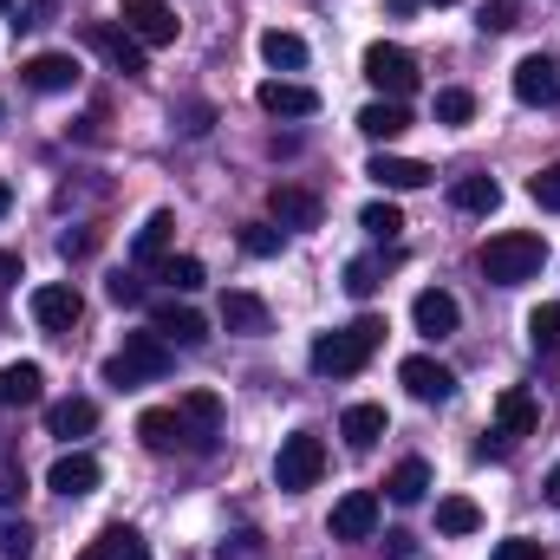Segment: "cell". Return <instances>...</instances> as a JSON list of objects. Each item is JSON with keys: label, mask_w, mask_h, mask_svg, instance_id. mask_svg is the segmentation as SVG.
I'll use <instances>...</instances> for the list:
<instances>
[{"label": "cell", "mask_w": 560, "mask_h": 560, "mask_svg": "<svg viewBox=\"0 0 560 560\" xmlns=\"http://www.w3.org/2000/svg\"><path fill=\"white\" fill-rule=\"evenodd\" d=\"M170 242H176V215H170V209H156V215L138 229V242H131V248H138L143 268H156V261L170 255Z\"/></svg>", "instance_id": "cell-27"}, {"label": "cell", "mask_w": 560, "mask_h": 560, "mask_svg": "<svg viewBox=\"0 0 560 560\" xmlns=\"http://www.w3.org/2000/svg\"><path fill=\"white\" fill-rule=\"evenodd\" d=\"M541 495H548V502H555V509H560V463H555V469H548V482H541Z\"/></svg>", "instance_id": "cell-47"}, {"label": "cell", "mask_w": 560, "mask_h": 560, "mask_svg": "<svg viewBox=\"0 0 560 560\" xmlns=\"http://www.w3.org/2000/svg\"><path fill=\"white\" fill-rule=\"evenodd\" d=\"M98 482H105V469H98V456H85V450H72V456H59V463L46 469V489H52V495H66V502L92 495Z\"/></svg>", "instance_id": "cell-10"}, {"label": "cell", "mask_w": 560, "mask_h": 560, "mask_svg": "<svg viewBox=\"0 0 560 560\" xmlns=\"http://www.w3.org/2000/svg\"><path fill=\"white\" fill-rule=\"evenodd\" d=\"M7 209H13V189H7V183H0V215H7Z\"/></svg>", "instance_id": "cell-49"}, {"label": "cell", "mask_w": 560, "mask_h": 560, "mask_svg": "<svg viewBox=\"0 0 560 560\" xmlns=\"http://www.w3.org/2000/svg\"><path fill=\"white\" fill-rule=\"evenodd\" d=\"M46 430L66 436V443H72V436H92V430H98V405H92V398H59V405H46Z\"/></svg>", "instance_id": "cell-24"}, {"label": "cell", "mask_w": 560, "mask_h": 560, "mask_svg": "<svg viewBox=\"0 0 560 560\" xmlns=\"http://www.w3.org/2000/svg\"><path fill=\"white\" fill-rule=\"evenodd\" d=\"M138 436H143V450H156V456H170V450H183V443H196V450H202V436L189 430L183 411H143Z\"/></svg>", "instance_id": "cell-15"}, {"label": "cell", "mask_w": 560, "mask_h": 560, "mask_svg": "<svg viewBox=\"0 0 560 560\" xmlns=\"http://www.w3.org/2000/svg\"><path fill=\"white\" fill-rule=\"evenodd\" d=\"M411 319H418L423 339H450V332H456V319H463V306H456V293H443V287H423L418 300H411Z\"/></svg>", "instance_id": "cell-17"}, {"label": "cell", "mask_w": 560, "mask_h": 560, "mask_svg": "<svg viewBox=\"0 0 560 560\" xmlns=\"http://www.w3.org/2000/svg\"><path fill=\"white\" fill-rule=\"evenodd\" d=\"M469 118H476V92H463V85L436 92V125H469Z\"/></svg>", "instance_id": "cell-35"}, {"label": "cell", "mask_w": 560, "mask_h": 560, "mask_svg": "<svg viewBox=\"0 0 560 560\" xmlns=\"http://www.w3.org/2000/svg\"><path fill=\"white\" fill-rule=\"evenodd\" d=\"M339 436H346L352 450H372V443L385 436V405H352V411L339 418Z\"/></svg>", "instance_id": "cell-29"}, {"label": "cell", "mask_w": 560, "mask_h": 560, "mask_svg": "<svg viewBox=\"0 0 560 560\" xmlns=\"http://www.w3.org/2000/svg\"><path fill=\"white\" fill-rule=\"evenodd\" d=\"M541 261H548V242L528 235V229H502V235H489V242L476 248V268L495 280V287H522V280H535L541 275Z\"/></svg>", "instance_id": "cell-2"}, {"label": "cell", "mask_w": 560, "mask_h": 560, "mask_svg": "<svg viewBox=\"0 0 560 560\" xmlns=\"http://www.w3.org/2000/svg\"><path fill=\"white\" fill-rule=\"evenodd\" d=\"M346 293H352V300H372V293H378V261H352V268H346Z\"/></svg>", "instance_id": "cell-39"}, {"label": "cell", "mask_w": 560, "mask_h": 560, "mask_svg": "<svg viewBox=\"0 0 560 560\" xmlns=\"http://www.w3.org/2000/svg\"><path fill=\"white\" fill-rule=\"evenodd\" d=\"M0 555L26 560V555H33V528H26V522H7V528H0Z\"/></svg>", "instance_id": "cell-41"}, {"label": "cell", "mask_w": 560, "mask_h": 560, "mask_svg": "<svg viewBox=\"0 0 560 560\" xmlns=\"http://www.w3.org/2000/svg\"><path fill=\"white\" fill-rule=\"evenodd\" d=\"M215 319L229 326V332H268V306H261V293H242V287H229L222 293V306H215Z\"/></svg>", "instance_id": "cell-22"}, {"label": "cell", "mask_w": 560, "mask_h": 560, "mask_svg": "<svg viewBox=\"0 0 560 560\" xmlns=\"http://www.w3.org/2000/svg\"><path fill=\"white\" fill-rule=\"evenodd\" d=\"M378 242H398L405 235V215H398V202H365V215H359Z\"/></svg>", "instance_id": "cell-36"}, {"label": "cell", "mask_w": 560, "mask_h": 560, "mask_svg": "<svg viewBox=\"0 0 560 560\" xmlns=\"http://www.w3.org/2000/svg\"><path fill=\"white\" fill-rule=\"evenodd\" d=\"M261 59H268L275 72H300V66H306V39H300V33H280V26H268V33H261Z\"/></svg>", "instance_id": "cell-31"}, {"label": "cell", "mask_w": 560, "mask_h": 560, "mask_svg": "<svg viewBox=\"0 0 560 560\" xmlns=\"http://www.w3.org/2000/svg\"><path fill=\"white\" fill-rule=\"evenodd\" d=\"M365 176H372L378 189H423L436 170H430V163H418V156H385V150H378V156L365 163Z\"/></svg>", "instance_id": "cell-21"}, {"label": "cell", "mask_w": 560, "mask_h": 560, "mask_svg": "<svg viewBox=\"0 0 560 560\" xmlns=\"http://www.w3.org/2000/svg\"><path fill=\"white\" fill-rule=\"evenodd\" d=\"M242 248H248V255H280V229L275 222H248V229H242Z\"/></svg>", "instance_id": "cell-38"}, {"label": "cell", "mask_w": 560, "mask_h": 560, "mask_svg": "<svg viewBox=\"0 0 560 560\" xmlns=\"http://www.w3.org/2000/svg\"><path fill=\"white\" fill-rule=\"evenodd\" d=\"M515 98H522V105H560V66L548 52H528V59L515 66Z\"/></svg>", "instance_id": "cell-13"}, {"label": "cell", "mask_w": 560, "mask_h": 560, "mask_svg": "<svg viewBox=\"0 0 560 560\" xmlns=\"http://www.w3.org/2000/svg\"><path fill=\"white\" fill-rule=\"evenodd\" d=\"M365 79H372L385 98L405 105V98L418 92V59H411L405 46H385V39H378V46H365Z\"/></svg>", "instance_id": "cell-5"}, {"label": "cell", "mask_w": 560, "mask_h": 560, "mask_svg": "<svg viewBox=\"0 0 560 560\" xmlns=\"http://www.w3.org/2000/svg\"><path fill=\"white\" fill-rule=\"evenodd\" d=\"M430 7H450V0H430Z\"/></svg>", "instance_id": "cell-50"}, {"label": "cell", "mask_w": 560, "mask_h": 560, "mask_svg": "<svg viewBox=\"0 0 560 560\" xmlns=\"http://www.w3.org/2000/svg\"><path fill=\"white\" fill-rule=\"evenodd\" d=\"M59 248H66V255H92V248H98V235H92V229H79V235H66Z\"/></svg>", "instance_id": "cell-45"}, {"label": "cell", "mask_w": 560, "mask_h": 560, "mask_svg": "<svg viewBox=\"0 0 560 560\" xmlns=\"http://www.w3.org/2000/svg\"><path fill=\"white\" fill-rule=\"evenodd\" d=\"M528 346H535V352H560V300H548V306L528 313Z\"/></svg>", "instance_id": "cell-34"}, {"label": "cell", "mask_w": 560, "mask_h": 560, "mask_svg": "<svg viewBox=\"0 0 560 560\" xmlns=\"http://www.w3.org/2000/svg\"><path fill=\"white\" fill-rule=\"evenodd\" d=\"M183 418H189V430L202 436V450L215 443V423H222V398L215 392H183V405H176Z\"/></svg>", "instance_id": "cell-30"}, {"label": "cell", "mask_w": 560, "mask_h": 560, "mask_svg": "<svg viewBox=\"0 0 560 560\" xmlns=\"http://www.w3.org/2000/svg\"><path fill=\"white\" fill-rule=\"evenodd\" d=\"M118 20H125V33L138 39L143 52H150V46H176V26H183V20L170 13V0H125Z\"/></svg>", "instance_id": "cell-6"}, {"label": "cell", "mask_w": 560, "mask_h": 560, "mask_svg": "<svg viewBox=\"0 0 560 560\" xmlns=\"http://www.w3.org/2000/svg\"><path fill=\"white\" fill-rule=\"evenodd\" d=\"M118 306H143V280L138 275H112V287H105Z\"/></svg>", "instance_id": "cell-42"}, {"label": "cell", "mask_w": 560, "mask_h": 560, "mask_svg": "<svg viewBox=\"0 0 560 560\" xmlns=\"http://www.w3.org/2000/svg\"><path fill=\"white\" fill-rule=\"evenodd\" d=\"M79 560H150L138 528H125V522H112V528H98L92 541H85V555Z\"/></svg>", "instance_id": "cell-23"}, {"label": "cell", "mask_w": 560, "mask_h": 560, "mask_svg": "<svg viewBox=\"0 0 560 560\" xmlns=\"http://www.w3.org/2000/svg\"><path fill=\"white\" fill-rule=\"evenodd\" d=\"M72 138L98 143V138H105V118H98V112H92V118H79V125H72Z\"/></svg>", "instance_id": "cell-46"}, {"label": "cell", "mask_w": 560, "mask_h": 560, "mask_svg": "<svg viewBox=\"0 0 560 560\" xmlns=\"http://www.w3.org/2000/svg\"><path fill=\"white\" fill-rule=\"evenodd\" d=\"M20 275V255H13V248H0V280H13Z\"/></svg>", "instance_id": "cell-48"}, {"label": "cell", "mask_w": 560, "mask_h": 560, "mask_svg": "<svg viewBox=\"0 0 560 560\" xmlns=\"http://www.w3.org/2000/svg\"><path fill=\"white\" fill-rule=\"evenodd\" d=\"M20 79H26L33 92H72V85H79V59H72V52H33V59L20 66Z\"/></svg>", "instance_id": "cell-18"}, {"label": "cell", "mask_w": 560, "mask_h": 560, "mask_svg": "<svg viewBox=\"0 0 560 560\" xmlns=\"http://www.w3.org/2000/svg\"><path fill=\"white\" fill-rule=\"evenodd\" d=\"M156 280H170L176 293H196L209 275H202V261H196V255H163V261H156Z\"/></svg>", "instance_id": "cell-33"}, {"label": "cell", "mask_w": 560, "mask_h": 560, "mask_svg": "<svg viewBox=\"0 0 560 560\" xmlns=\"http://www.w3.org/2000/svg\"><path fill=\"white\" fill-rule=\"evenodd\" d=\"M268 215H275L280 229H319L326 202H319L306 183H275V189H268Z\"/></svg>", "instance_id": "cell-8"}, {"label": "cell", "mask_w": 560, "mask_h": 560, "mask_svg": "<svg viewBox=\"0 0 560 560\" xmlns=\"http://www.w3.org/2000/svg\"><path fill=\"white\" fill-rule=\"evenodd\" d=\"M319 469H326V443H319L313 430H293V436L280 443V456H275V482L287 489V495H300V489L319 482Z\"/></svg>", "instance_id": "cell-4"}, {"label": "cell", "mask_w": 560, "mask_h": 560, "mask_svg": "<svg viewBox=\"0 0 560 560\" xmlns=\"http://www.w3.org/2000/svg\"><path fill=\"white\" fill-rule=\"evenodd\" d=\"M46 398V372L39 365H0V411H26V405H39Z\"/></svg>", "instance_id": "cell-19"}, {"label": "cell", "mask_w": 560, "mask_h": 560, "mask_svg": "<svg viewBox=\"0 0 560 560\" xmlns=\"http://www.w3.org/2000/svg\"><path fill=\"white\" fill-rule=\"evenodd\" d=\"M535 423H541V405H535V392H528V385H509V392L495 398V430H502L509 443H515V436H528Z\"/></svg>", "instance_id": "cell-20"}, {"label": "cell", "mask_w": 560, "mask_h": 560, "mask_svg": "<svg viewBox=\"0 0 560 560\" xmlns=\"http://www.w3.org/2000/svg\"><path fill=\"white\" fill-rule=\"evenodd\" d=\"M255 105H261L268 118H313V112H319V92H313V85H293V79H268V85L255 92Z\"/></svg>", "instance_id": "cell-16"}, {"label": "cell", "mask_w": 560, "mask_h": 560, "mask_svg": "<svg viewBox=\"0 0 560 560\" xmlns=\"http://www.w3.org/2000/svg\"><path fill=\"white\" fill-rule=\"evenodd\" d=\"M385 346V319H352V326H339V332H319L313 339V372H326V378H352V372H365V359Z\"/></svg>", "instance_id": "cell-1"}, {"label": "cell", "mask_w": 560, "mask_h": 560, "mask_svg": "<svg viewBox=\"0 0 560 560\" xmlns=\"http://www.w3.org/2000/svg\"><path fill=\"white\" fill-rule=\"evenodd\" d=\"M495 560H541V541H502Z\"/></svg>", "instance_id": "cell-44"}, {"label": "cell", "mask_w": 560, "mask_h": 560, "mask_svg": "<svg viewBox=\"0 0 560 560\" xmlns=\"http://www.w3.org/2000/svg\"><path fill=\"white\" fill-rule=\"evenodd\" d=\"M85 46H92L112 72H125V79H143V72H150V66H143V46L125 26H112V20H92V26H85Z\"/></svg>", "instance_id": "cell-7"}, {"label": "cell", "mask_w": 560, "mask_h": 560, "mask_svg": "<svg viewBox=\"0 0 560 560\" xmlns=\"http://www.w3.org/2000/svg\"><path fill=\"white\" fill-rule=\"evenodd\" d=\"M476 26H482V33H509V26H522V7H515V0H482Z\"/></svg>", "instance_id": "cell-37"}, {"label": "cell", "mask_w": 560, "mask_h": 560, "mask_svg": "<svg viewBox=\"0 0 560 560\" xmlns=\"http://www.w3.org/2000/svg\"><path fill=\"white\" fill-rule=\"evenodd\" d=\"M385 495H392V502H405V509L423 502V495H430V463H423V456H405V463L385 476Z\"/></svg>", "instance_id": "cell-26"}, {"label": "cell", "mask_w": 560, "mask_h": 560, "mask_svg": "<svg viewBox=\"0 0 560 560\" xmlns=\"http://www.w3.org/2000/svg\"><path fill=\"white\" fill-rule=\"evenodd\" d=\"M398 378H405V392H411L418 405H443V398H456V372L436 365V359H405Z\"/></svg>", "instance_id": "cell-14"}, {"label": "cell", "mask_w": 560, "mask_h": 560, "mask_svg": "<svg viewBox=\"0 0 560 560\" xmlns=\"http://www.w3.org/2000/svg\"><path fill=\"white\" fill-rule=\"evenodd\" d=\"M359 131H365V138H378V143H392V138H405V131H411V112H405L398 98H378V105H365V112H359Z\"/></svg>", "instance_id": "cell-25"}, {"label": "cell", "mask_w": 560, "mask_h": 560, "mask_svg": "<svg viewBox=\"0 0 560 560\" xmlns=\"http://www.w3.org/2000/svg\"><path fill=\"white\" fill-rule=\"evenodd\" d=\"M150 332H163L170 346H183V352H196V346L209 339V319H202L196 306H176V300H163V306L150 313Z\"/></svg>", "instance_id": "cell-12"}, {"label": "cell", "mask_w": 560, "mask_h": 560, "mask_svg": "<svg viewBox=\"0 0 560 560\" xmlns=\"http://www.w3.org/2000/svg\"><path fill=\"white\" fill-rule=\"evenodd\" d=\"M372 528H378V495L372 489H352V495L332 502V541H372Z\"/></svg>", "instance_id": "cell-11"}, {"label": "cell", "mask_w": 560, "mask_h": 560, "mask_svg": "<svg viewBox=\"0 0 560 560\" xmlns=\"http://www.w3.org/2000/svg\"><path fill=\"white\" fill-rule=\"evenodd\" d=\"M450 202H456L463 215H489V209L502 202V183H495V176H456Z\"/></svg>", "instance_id": "cell-28"}, {"label": "cell", "mask_w": 560, "mask_h": 560, "mask_svg": "<svg viewBox=\"0 0 560 560\" xmlns=\"http://www.w3.org/2000/svg\"><path fill=\"white\" fill-rule=\"evenodd\" d=\"M0 7H13V0H0Z\"/></svg>", "instance_id": "cell-51"}, {"label": "cell", "mask_w": 560, "mask_h": 560, "mask_svg": "<svg viewBox=\"0 0 560 560\" xmlns=\"http://www.w3.org/2000/svg\"><path fill=\"white\" fill-rule=\"evenodd\" d=\"M436 528H443V535H476V528H482V509H476L469 495H443V502H436Z\"/></svg>", "instance_id": "cell-32"}, {"label": "cell", "mask_w": 560, "mask_h": 560, "mask_svg": "<svg viewBox=\"0 0 560 560\" xmlns=\"http://www.w3.org/2000/svg\"><path fill=\"white\" fill-rule=\"evenodd\" d=\"M79 313H85L79 287H66V280H52V287H33V319H39L46 332H72V326H79Z\"/></svg>", "instance_id": "cell-9"}, {"label": "cell", "mask_w": 560, "mask_h": 560, "mask_svg": "<svg viewBox=\"0 0 560 560\" xmlns=\"http://www.w3.org/2000/svg\"><path fill=\"white\" fill-rule=\"evenodd\" d=\"M20 495H26V469H13V463H7V469H0V502L13 509Z\"/></svg>", "instance_id": "cell-43"}, {"label": "cell", "mask_w": 560, "mask_h": 560, "mask_svg": "<svg viewBox=\"0 0 560 560\" xmlns=\"http://www.w3.org/2000/svg\"><path fill=\"white\" fill-rule=\"evenodd\" d=\"M528 196H535L541 209H555V215H560V163H548V170H541V176L528 183Z\"/></svg>", "instance_id": "cell-40"}, {"label": "cell", "mask_w": 560, "mask_h": 560, "mask_svg": "<svg viewBox=\"0 0 560 560\" xmlns=\"http://www.w3.org/2000/svg\"><path fill=\"white\" fill-rule=\"evenodd\" d=\"M170 365H176V346H170L163 332H125V346L105 359V385L131 392V385H150V378H163Z\"/></svg>", "instance_id": "cell-3"}]
</instances>
